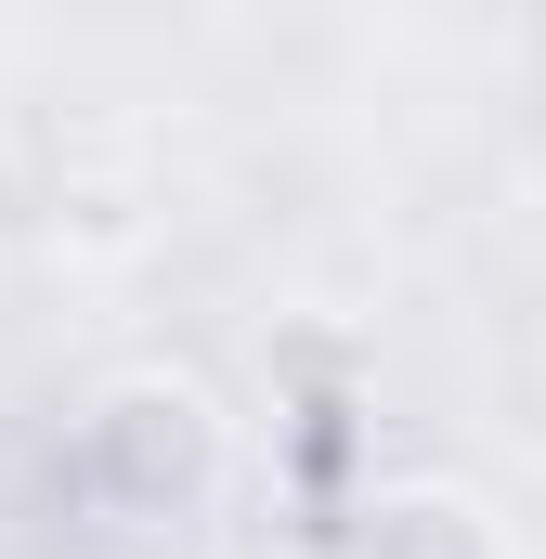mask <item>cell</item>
I'll return each mask as SVG.
<instances>
[{"mask_svg":"<svg viewBox=\"0 0 546 559\" xmlns=\"http://www.w3.org/2000/svg\"><path fill=\"white\" fill-rule=\"evenodd\" d=\"M222 481H235V429H222V404H209L195 378L131 365V378L92 391V417H79V495H92L118 534H182V521H209Z\"/></svg>","mask_w":546,"mask_h":559,"instance_id":"cell-1","label":"cell"},{"mask_svg":"<svg viewBox=\"0 0 546 559\" xmlns=\"http://www.w3.org/2000/svg\"><path fill=\"white\" fill-rule=\"evenodd\" d=\"M352 559H508V521L468 481H378L352 508Z\"/></svg>","mask_w":546,"mask_h":559,"instance_id":"cell-2","label":"cell"}]
</instances>
